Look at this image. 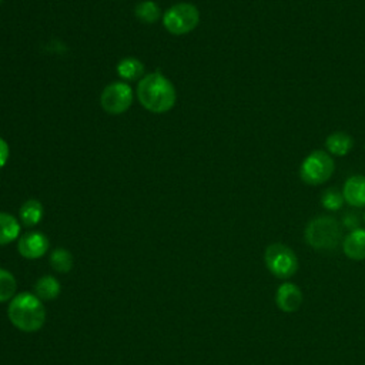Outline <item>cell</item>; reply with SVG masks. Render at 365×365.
<instances>
[{"mask_svg":"<svg viewBox=\"0 0 365 365\" xmlns=\"http://www.w3.org/2000/svg\"><path fill=\"white\" fill-rule=\"evenodd\" d=\"M19 218L26 227H34L37 225L43 218V205L40 201L30 198L27 200L19 211Z\"/></svg>","mask_w":365,"mask_h":365,"instance_id":"cell-14","label":"cell"},{"mask_svg":"<svg viewBox=\"0 0 365 365\" xmlns=\"http://www.w3.org/2000/svg\"><path fill=\"white\" fill-rule=\"evenodd\" d=\"M101 107L110 114H121L133 103V90L127 83L115 81L108 84L100 97Z\"/></svg>","mask_w":365,"mask_h":365,"instance_id":"cell-7","label":"cell"},{"mask_svg":"<svg viewBox=\"0 0 365 365\" xmlns=\"http://www.w3.org/2000/svg\"><path fill=\"white\" fill-rule=\"evenodd\" d=\"M264 261L268 271L281 279L291 278L298 269V258L295 252L281 242L269 244L265 248Z\"/></svg>","mask_w":365,"mask_h":365,"instance_id":"cell-5","label":"cell"},{"mask_svg":"<svg viewBox=\"0 0 365 365\" xmlns=\"http://www.w3.org/2000/svg\"><path fill=\"white\" fill-rule=\"evenodd\" d=\"M364 220H365V215H364Z\"/></svg>","mask_w":365,"mask_h":365,"instance_id":"cell-23","label":"cell"},{"mask_svg":"<svg viewBox=\"0 0 365 365\" xmlns=\"http://www.w3.org/2000/svg\"><path fill=\"white\" fill-rule=\"evenodd\" d=\"M117 73L121 78L124 80H137L140 77H143L144 73V66L138 58L134 57H127L123 58L118 64H117Z\"/></svg>","mask_w":365,"mask_h":365,"instance_id":"cell-16","label":"cell"},{"mask_svg":"<svg viewBox=\"0 0 365 365\" xmlns=\"http://www.w3.org/2000/svg\"><path fill=\"white\" fill-rule=\"evenodd\" d=\"M137 97L145 110L151 113H165L174 107L177 93L173 83L161 73L155 71L140 80Z\"/></svg>","mask_w":365,"mask_h":365,"instance_id":"cell-1","label":"cell"},{"mask_svg":"<svg viewBox=\"0 0 365 365\" xmlns=\"http://www.w3.org/2000/svg\"><path fill=\"white\" fill-rule=\"evenodd\" d=\"M325 147L329 154L344 157L352 150L354 140L349 134L344 131H335L325 138Z\"/></svg>","mask_w":365,"mask_h":365,"instance_id":"cell-12","label":"cell"},{"mask_svg":"<svg viewBox=\"0 0 365 365\" xmlns=\"http://www.w3.org/2000/svg\"><path fill=\"white\" fill-rule=\"evenodd\" d=\"M48 238L38 231H31L24 234L19 242H17V250L21 257L27 259H36L43 257L47 250H48Z\"/></svg>","mask_w":365,"mask_h":365,"instance_id":"cell-8","label":"cell"},{"mask_svg":"<svg viewBox=\"0 0 365 365\" xmlns=\"http://www.w3.org/2000/svg\"><path fill=\"white\" fill-rule=\"evenodd\" d=\"M275 304L282 312H295L302 304V292L292 282H284L275 294Z\"/></svg>","mask_w":365,"mask_h":365,"instance_id":"cell-9","label":"cell"},{"mask_svg":"<svg viewBox=\"0 0 365 365\" xmlns=\"http://www.w3.org/2000/svg\"><path fill=\"white\" fill-rule=\"evenodd\" d=\"M200 23V11L191 3H177L163 16L164 27L175 36L192 31Z\"/></svg>","mask_w":365,"mask_h":365,"instance_id":"cell-6","label":"cell"},{"mask_svg":"<svg viewBox=\"0 0 365 365\" xmlns=\"http://www.w3.org/2000/svg\"><path fill=\"white\" fill-rule=\"evenodd\" d=\"M20 224L17 218L9 212H0V245H6L17 240Z\"/></svg>","mask_w":365,"mask_h":365,"instance_id":"cell-15","label":"cell"},{"mask_svg":"<svg viewBox=\"0 0 365 365\" xmlns=\"http://www.w3.org/2000/svg\"><path fill=\"white\" fill-rule=\"evenodd\" d=\"M344 254L354 261L365 259V230H352L342 241Z\"/></svg>","mask_w":365,"mask_h":365,"instance_id":"cell-11","label":"cell"},{"mask_svg":"<svg viewBox=\"0 0 365 365\" xmlns=\"http://www.w3.org/2000/svg\"><path fill=\"white\" fill-rule=\"evenodd\" d=\"M335 163L329 153L315 150L309 153L299 167V177L308 185H319L327 182L334 174Z\"/></svg>","mask_w":365,"mask_h":365,"instance_id":"cell-4","label":"cell"},{"mask_svg":"<svg viewBox=\"0 0 365 365\" xmlns=\"http://www.w3.org/2000/svg\"><path fill=\"white\" fill-rule=\"evenodd\" d=\"M9 154H10V148L9 144L6 143V140H3L0 137V168H3L9 160Z\"/></svg>","mask_w":365,"mask_h":365,"instance_id":"cell-21","label":"cell"},{"mask_svg":"<svg viewBox=\"0 0 365 365\" xmlns=\"http://www.w3.org/2000/svg\"><path fill=\"white\" fill-rule=\"evenodd\" d=\"M16 288L17 282L14 275L7 269L0 268V302L13 299L16 295Z\"/></svg>","mask_w":365,"mask_h":365,"instance_id":"cell-19","label":"cell"},{"mask_svg":"<svg viewBox=\"0 0 365 365\" xmlns=\"http://www.w3.org/2000/svg\"><path fill=\"white\" fill-rule=\"evenodd\" d=\"M10 322L23 332H36L46 322L43 301L30 292H20L9 304Z\"/></svg>","mask_w":365,"mask_h":365,"instance_id":"cell-2","label":"cell"},{"mask_svg":"<svg viewBox=\"0 0 365 365\" xmlns=\"http://www.w3.org/2000/svg\"><path fill=\"white\" fill-rule=\"evenodd\" d=\"M304 238L305 242L315 250H335L342 240L341 224L329 215L315 217L307 224Z\"/></svg>","mask_w":365,"mask_h":365,"instance_id":"cell-3","label":"cell"},{"mask_svg":"<svg viewBox=\"0 0 365 365\" xmlns=\"http://www.w3.org/2000/svg\"><path fill=\"white\" fill-rule=\"evenodd\" d=\"M342 195L351 207H365V175L356 174L348 177L342 187Z\"/></svg>","mask_w":365,"mask_h":365,"instance_id":"cell-10","label":"cell"},{"mask_svg":"<svg viewBox=\"0 0 365 365\" xmlns=\"http://www.w3.org/2000/svg\"><path fill=\"white\" fill-rule=\"evenodd\" d=\"M344 225L345 227H348L351 231L352 230H356V228H359L358 225H359V222H358V218H356V215H352V214H346L345 217H344Z\"/></svg>","mask_w":365,"mask_h":365,"instance_id":"cell-22","label":"cell"},{"mask_svg":"<svg viewBox=\"0 0 365 365\" xmlns=\"http://www.w3.org/2000/svg\"><path fill=\"white\" fill-rule=\"evenodd\" d=\"M50 265L57 272H68L73 268V255L66 248H56L50 255Z\"/></svg>","mask_w":365,"mask_h":365,"instance_id":"cell-18","label":"cell"},{"mask_svg":"<svg viewBox=\"0 0 365 365\" xmlns=\"http://www.w3.org/2000/svg\"><path fill=\"white\" fill-rule=\"evenodd\" d=\"M135 17L143 21V23H147V24H151V23H155L160 17H161V10L158 7L157 3L151 1V0H145V1H141L135 6Z\"/></svg>","mask_w":365,"mask_h":365,"instance_id":"cell-17","label":"cell"},{"mask_svg":"<svg viewBox=\"0 0 365 365\" xmlns=\"http://www.w3.org/2000/svg\"><path fill=\"white\" fill-rule=\"evenodd\" d=\"M344 195L342 191H339L336 187H331L327 188L322 194H321V204L325 210L329 211H338L342 208L344 204Z\"/></svg>","mask_w":365,"mask_h":365,"instance_id":"cell-20","label":"cell"},{"mask_svg":"<svg viewBox=\"0 0 365 365\" xmlns=\"http://www.w3.org/2000/svg\"><path fill=\"white\" fill-rule=\"evenodd\" d=\"M60 291H61V287L58 279L51 275H44L38 278L34 284V295L41 301L56 299L60 295Z\"/></svg>","mask_w":365,"mask_h":365,"instance_id":"cell-13","label":"cell"}]
</instances>
